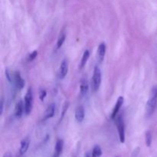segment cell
<instances>
[{
  "mask_svg": "<svg viewBox=\"0 0 157 157\" xmlns=\"http://www.w3.org/2000/svg\"><path fill=\"white\" fill-rule=\"evenodd\" d=\"M157 106V85L152 88L150 98L146 105V116L150 117L154 113Z\"/></svg>",
  "mask_w": 157,
  "mask_h": 157,
  "instance_id": "obj_1",
  "label": "cell"
},
{
  "mask_svg": "<svg viewBox=\"0 0 157 157\" xmlns=\"http://www.w3.org/2000/svg\"><path fill=\"white\" fill-rule=\"evenodd\" d=\"M101 80H102V76H101V69L98 66H95L91 80V89L94 92L98 91V89L100 88Z\"/></svg>",
  "mask_w": 157,
  "mask_h": 157,
  "instance_id": "obj_2",
  "label": "cell"
},
{
  "mask_svg": "<svg viewBox=\"0 0 157 157\" xmlns=\"http://www.w3.org/2000/svg\"><path fill=\"white\" fill-rule=\"evenodd\" d=\"M115 124H116L117 128L118 134H119V139L121 144L125 142V125H124V119L121 115L117 116L115 118Z\"/></svg>",
  "mask_w": 157,
  "mask_h": 157,
  "instance_id": "obj_3",
  "label": "cell"
},
{
  "mask_svg": "<svg viewBox=\"0 0 157 157\" xmlns=\"http://www.w3.org/2000/svg\"><path fill=\"white\" fill-rule=\"evenodd\" d=\"M32 104H33V93L31 87L28 89L24 98V107L25 113L29 115L31 113L32 109Z\"/></svg>",
  "mask_w": 157,
  "mask_h": 157,
  "instance_id": "obj_4",
  "label": "cell"
},
{
  "mask_svg": "<svg viewBox=\"0 0 157 157\" xmlns=\"http://www.w3.org/2000/svg\"><path fill=\"white\" fill-rule=\"evenodd\" d=\"M67 71H68V61L66 58H64L62 61H61V64H60L59 67V72H58V75H59V78L63 79L65 78L67 75Z\"/></svg>",
  "mask_w": 157,
  "mask_h": 157,
  "instance_id": "obj_5",
  "label": "cell"
},
{
  "mask_svg": "<svg viewBox=\"0 0 157 157\" xmlns=\"http://www.w3.org/2000/svg\"><path fill=\"white\" fill-rule=\"evenodd\" d=\"M106 49H107V46L104 42L101 43L98 46V52H97V58H98V61L99 63H101L104 60L106 54Z\"/></svg>",
  "mask_w": 157,
  "mask_h": 157,
  "instance_id": "obj_6",
  "label": "cell"
},
{
  "mask_svg": "<svg viewBox=\"0 0 157 157\" xmlns=\"http://www.w3.org/2000/svg\"><path fill=\"white\" fill-rule=\"evenodd\" d=\"M124 97H122V96L119 97L117 99V101L114 107H113V112H112V113H111L112 119H115V118L117 117V116L118 115V113H119L120 109L121 108L122 105L124 104Z\"/></svg>",
  "mask_w": 157,
  "mask_h": 157,
  "instance_id": "obj_7",
  "label": "cell"
},
{
  "mask_svg": "<svg viewBox=\"0 0 157 157\" xmlns=\"http://www.w3.org/2000/svg\"><path fill=\"white\" fill-rule=\"evenodd\" d=\"M14 84H15L18 90H21L25 86V81L23 78H21V74L19 71H15L14 74Z\"/></svg>",
  "mask_w": 157,
  "mask_h": 157,
  "instance_id": "obj_8",
  "label": "cell"
},
{
  "mask_svg": "<svg viewBox=\"0 0 157 157\" xmlns=\"http://www.w3.org/2000/svg\"><path fill=\"white\" fill-rule=\"evenodd\" d=\"M63 147H64V141L61 139L57 140L56 144H55V150L52 157H60L61 154L62 153Z\"/></svg>",
  "mask_w": 157,
  "mask_h": 157,
  "instance_id": "obj_9",
  "label": "cell"
},
{
  "mask_svg": "<svg viewBox=\"0 0 157 157\" xmlns=\"http://www.w3.org/2000/svg\"><path fill=\"white\" fill-rule=\"evenodd\" d=\"M29 144H30V140L29 137H25L21 141L20 144V149H19V154L20 156H22L25 153L27 152L28 149L29 147Z\"/></svg>",
  "mask_w": 157,
  "mask_h": 157,
  "instance_id": "obj_10",
  "label": "cell"
},
{
  "mask_svg": "<svg viewBox=\"0 0 157 157\" xmlns=\"http://www.w3.org/2000/svg\"><path fill=\"white\" fill-rule=\"evenodd\" d=\"M55 104H51L48 106L47 109H46L45 112L44 113V121H46L48 119L53 117L55 115Z\"/></svg>",
  "mask_w": 157,
  "mask_h": 157,
  "instance_id": "obj_11",
  "label": "cell"
},
{
  "mask_svg": "<svg viewBox=\"0 0 157 157\" xmlns=\"http://www.w3.org/2000/svg\"><path fill=\"white\" fill-rule=\"evenodd\" d=\"M85 116V112H84V108L83 106H78L75 110V118L77 121L79 123H81L84 119Z\"/></svg>",
  "mask_w": 157,
  "mask_h": 157,
  "instance_id": "obj_12",
  "label": "cell"
},
{
  "mask_svg": "<svg viewBox=\"0 0 157 157\" xmlns=\"http://www.w3.org/2000/svg\"><path fill=\"white\" fill-rule=\"evenodd\" d=\"M89 84L87 78H82L81 81V84H80V94L81 96H85L88 91Z\"/></svg>",
  "mask_w": 157,
  "mask_h": 157,
  "instance_id": "obj_13",
  "label": "cell"
},
{
  "mask_svg": "<svg viewBox=\"0 0 157 157\" xmlns=\"http://www.w3.org/2000/svg\"><path fill=\"white\" fill-rule=\"evenodd\" d=\"M25 111L24 102L22 101H19L16 104L15 107V116L17 118H20L22 116L23 112Z\"/></svg>",
  "mask_w": 157,
  "mask_h": 157,
  "instance_id": "obj_14",
  "label": "cell"
},
{
  "mask_svg": "<svg viewBox=\"0 0 157 157\" xmlns=\"http://www.w3.org/2000/svg\"><path fill=\"white\" fill-rule=\"evenodd\" d=\"M66 31L65 29H63L61 32H60V35L58 36V41H57V48H60L61 46L64 44V41L66 39Z\"/></svg>",
  "mask_w": 157,
  "mask_h": 157,
  "instance_id": "obj_15",
  "label": "cell"
},
{
  "mask_svg": "<svg viewBox=\"0 0 157 157\" xmlns=\"http://www.w3.org/2000/svg\"><path fill=\"white\" fill-rule=\"evenodd\" d=\"M89 57H90V52H89V50H85L84 51V54H83V56L81 60V62H80V64H79L80 69L84 68V67L86 65V64H87Z\"/></svg>",
  "mask_w": 157,
  "mask_h": 157,
  "instance_id": "obj_16",
  "label": "cell"
},
{
  "mask_svg": "<svg viewBox=\"0 0 157 157\" xmlns=\"http://www.w3.org/2000/svg\"><path fill=\"white\" fill-rule=\"evenodd\" d=\"M91 153V157H101V156H102V150L100 147V146L97 145L93 148Z\"/></svg>",
  "mask_w": 157,
  "mask_h": 157,
  "instance_id": "obj_17",
  "label": "cell"
},
{
  "mask_svg": "<svg viewBox=\"0 0 157 157\" xmlns=\"http://www.w3.org/2000/svg\"><path fill=\"white\" fill-rule=\"evenodd\" d=\"M152 141H153V136H152V133L150 131H147L145 134V143L146 146L147 147H150L152 144Z\"/></svg>",
  "mask_w": 157,
  "mask_h": 157,
  "instance_id": "obj_18",
  "label": "cell"
},
{
  "mask_svg": "<svg viewBox=\"0 0 157 157\" xmlns=\"http://www.w3.org/2000/svg\"><path fill=\"white\" fill-rule=\"evenodd\" d=\"M38 56V52L37 51H34L33 52H32V53L29 55V61H33V60L35 59V58Z\"/></svg>",
  "mask_w": 157,
  "mask_h": 157,
  "instance_id": "obj_19",
  "label": "cell"
},
{
  "mask_svg": "<svg viewBox=\"0 0 157 157\" xmlns=\"http://www.w3.org/2000/svg\"><path fill=\"white\" fill-rule=\"evenodd\" d=\"M46 94H47V93H46V90H41V91H40V93H39V99L41 100V101H43V100L45 98Z\"/></svg>",
  "mask_w": 157,
  "mask_h": 157,
  "instance_id": "obj_20",
  "label": "cell"
},
{
  "mask_svg": "<svg viewBox=\"0 0 157 157\" xmlns=\"http://www.w3.org/2000/svg\"><path fill=\"white\" fill-rule=\"evenodd\" d=\"M3 157H12V154H11V153H9V152H6V153L4 154V156Z\"/></svg>",
  "mask_w": 157,
  "mask_h": 157,
  "instance_id": "obj_21",
  "label": "cell"
},
{
  "mask_svg": "<svg viewBox=\"0 0 157 157\" xmlns=\"http://www.w3.org/2000/svg\"><path fill=\"white\" fill-rule=\"evenodd\" d=\"M91 152H87V153H85V155H84V157H91Z\"/></svg>",
  "mask_w": 157,
  "mask_h": 157,
  "instance_id": "obj_22",
  "label": "cell"
},
{
  "mask_svg": "<svg viewBox=\"0 0 157 157\" xmlns=\"http://www.w3.org/2000/svg\"><path fill=\"white\" fill-rule=\"evenodd\" d=\"M3 104H4V103H3V100H2V101H1V112H0V113H1V114H2V112H3Z\"/></svg>",
  "mask_w": 157,
  "mask_h": 157,
  "instance_id": "obj_23",
  "label": "cell"
},
{
  "mask_svg": "<svg viewBox=\"0 0 157 157\" xmlns=\"http://www.w3.org/2000/svg\"><path fill=\"white\" fill-rule=\"evenodd\" d=\"M117 157H118V156H117Z\"/></svg>",
  "mask_w": 157,
  "mask_h": 157,
  "instance_id": "obj_24",
  "label": "cell"
}]
</instances>
